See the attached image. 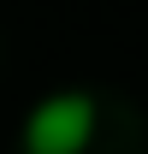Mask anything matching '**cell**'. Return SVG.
Here are the masks:
<instances>
[{"label": "cell", "mask_w": 148, "mask_h": 154, "mask_svg": "<svg viewBox=\"0 0 148 154\" xmlns=\"http://www.w3.org/2000/svg\"><path fill=\"white\" fill-rule=\"evenodd\" d=\"M101 131V107L83 89H59L24 119V154H83Z\"/></svg>", "instance_id": "obj_1"}]
</instances>
